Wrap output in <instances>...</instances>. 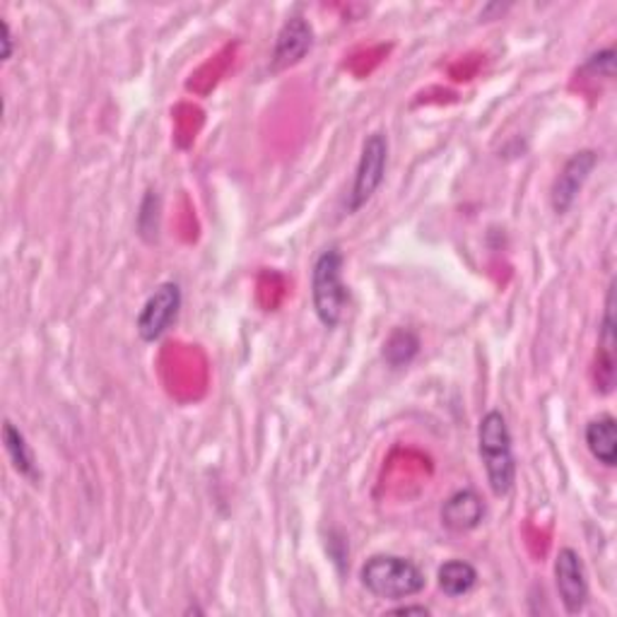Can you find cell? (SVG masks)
I'll use <instances>...</instances> for the list:
<instances>
[{"mask_svg":"<svg viewBox=\"0 0 617 617\" xmlns=\"http://www.w3.org/2000/svg\"><path fill=\"white\" fill-rule=\"evenodd\" d=\"M555 586L559 600L569 615H579L588 606V579L584 559L574 548H563L555 555Z\"/></svg>","mask_w":617,"mask_h":617,"instance_id":"cell-6","label":"cell"},{"mask_svg":"<svg viewBox=\"0 0 617 617\" xmlns=\"http://www.w3.org/2000/svg\"><path fill=\"white\" fill-rule=\"evenodd\" d=\"M596 355V384L603 394H610L615 386V280L608 285L606 312L600 321V343Z\"/></svg>","mask_w":617,"mask_h":617,"instance_id":"cell-10","label":"cell"},{"mask_svg":"<svg viewBox=\"0 0 617 617\" xmlns=\"http://www.w3.org/2000/svg\"><path fill=\"white\" fill-rule=\"evenodd\" d=\"M314 47V30L304 18H290L280 27L275 49H273V63L275 68H290L297 65L304 55Z\"/></svg>","mask_w":617,"mask_h":617,"instance_id":"cell-8","label":"cell"},{"mask_svg":"<svg viewBox=\"0 0 617 617\" xmlns=\"http://www.w3.org/2000/svg\"><path fill=\"white\" fill-rule=\"evenodd\" d=\"M386 166H388V138L384 133L367 135V140L362 143L353 189H350V199H347L350 213H357V210H362L374 199L378 186L384 184Z\"/></svg>","mask_w":617,"mask_h":617,"instance_id":"cell-4","label":"cell"},{"mask_svg":"<svg viewBox=\"0 0 617 617\" xmlns=\"http://www.w3.org/2000/svg\"><path fill=\"white\" fill-rule=\"evenodd\" d=\"M3 442H6V452L12 461V468H16L22 475V478L37 483L39 481V468H37L32 448H30V444H27L24 434L16 425H12L10 419H6V425H3Z\"/></svg>","mask_w":617,"mask_h":617,"instance_id":"cell-13","label":"cell"},{"mask_svg":"<svg viewBox=\"0 0 617 617\" xmlns=\"http://www.w3.org/2000/svg\"><path fill=\"white\" fill-rule=\"evenodd\" d=\"M417 353H419V338L411 328H396L384 343V360L388 367L394 370L408 367V364L417 357Z\"/></svg>","mask_w":617,"mask_h":617,"instance_id":"cell-14","label":"cell"},{"mask_svg":"<svg viewBox=\"0 0 617 617\" xmlns=\"http://www.w3.org/2000/svg\"><path fill=\"white\" fill-rule=\"evenodd\" d=\"M343 251L328 246L321 251L312 269V304L321 326L335 328L343 321L345 306L350 302L347 287L343 283Z\"/></svg>","mask_w":617,"mask_h":617,"instance_id":"cell-3","label":"cell"},{"mask_svg":"<svg viewBox=\"0 0 617 617\" xmlns=\"http://www.w3.org/2000/svg\"><path fill=\"white\" fill-rule=\"evenodd\" d=\"M588 452L606 468L617 466V419L613 415H598L584 429Z\"/></svg>","mask_w":617,"mask_h":617,"instance_id":"cell-11","label":"cell"},{"mask_svg":"<svg viewBox=\"0 0 617 617\" xmlns=\"http://www.w3.org/2000/svg\"><path fill=\"white\" fill-rule=\"evenodd\" d=\"M158 230H160V195L158 191H148L138 210V234L143 236L145 242H154L158 240Z\"/></svg>","mask_w":617,"mask_h":617,"instance_id":"cell-15","label":"cell"},{"mask_svg":"<svg viewBox=\"0 0 617 617\" xmlns=\"http://www.w3.org/2000/svg\"><path fill=\"white\" fill-rule=\"evenodd\" d=\"M596 164H598L596 150H579L565 162L563 172L557 174L553 191H550L553 210L557 215H565L567 210L574 205V201H577V195L581 193L588 176H591V172L596 170Z\"/></svg>","mask_w":617,"mask_h":617,"instance_id":"cell-7","label":"cell"},{"mask_svg":"<svg viewBox=\"0 0 617 617\" xmlns=\"http://www.w3.org/2000/svg\"><path fill=\"white\" fill-rule=\"evenodd\" d=\"M181 304H184V292H181L179 283H160L154 287L135 318V331L140 341H160L162 335L172 328L181 312Z\"/></svg>","mask_w":617,"mask_h":617,"instance_id":"cell-5","label":"cell"},{"mask_svg":"<svg viewBox=\"0 0 617 617\" xmlns=\"http://www.w3.org/2000/svg\"><path fill=\"white\" fill-rule=\"evenodd\" d=\"M394 613H396V615H413V613H417V615H429V608H427V606H403V608H396Z\"/></svg>","mask_w":617,"mask_h":617,"instance_id":"cell-18","label":"cell"},{"mask_svg":"<svg viewBox=\"0 0 617 617\" xmlns=\"http://www.w3.org/2000/svg\"><path fill=\"white\" fill-rule=\"evenodd\" d=\"M485 502L475 489H458L442 504V524L454 533H471L485 522Z\"/></svg>","mask_w":617,"mask_h":617,"instance_id":"cell-9","label":"cell"},{"mask_svg":"<svg viewBox=\"0 0 617 617\" xmlns=\"http://www.w3.org/2000/svg\"><path fill=\"white\" fill-rule=\"evenodd\" d=\"M437 584L448 598H463L478 584V569L466 559H448L437 572Z\"/></svg>","mask_w":617,"mask_h":617,"instance_id":"cell-12","label":"cell"},{"mask_svg":"<svg viewBox=\"0 0 617 617\" xmlns=\"http://www.w3.org/2000/svg\"><path fill=\"white\" fill-rule=\"evenodd\" d=\"M478 452L485 466L489 489L497 497H507L516 483V458L512 432L502 411H487L478 425Z\"/></svg>","mask_w":617,"mask_h":617,"instance_id":"cell-1","label":"cell"},{"mask_svg":"<svg viewBox=\"0 0 617 617\" xmlns=\"http://www.w3.org/2000/svg\"><path fill=\"white\" fill-rule=\"evenodd\" d=\"M584 70H588V73L598 75V78H615V49L608 47L594 55H588Z\"/></svg>","mask_w":617,"mask_h":617,"instance_id":"cell-16","label":"cell"},{"mask_svg":"<svg viewBox=\"0 0 617 617\" xmlns=\"http://www.w3.org/2000/svg\"><path fill=\"white\" fill-rule=\"evenodd\" d=\"M362 586L374 598L405 600L423 591L427 579L423 569L408 557L398 555H374L360 569Z\"/></svg>","mask_w":617,"mask_h":617,"instance_id":"cell-2","label":"cell"},{"mask_svg":"<svg viewBox=\"0 0 617 617\" xmlns=\"http://www.w3.org/2000/svg\"><path fill=\"white\" fill-rule=\"evenodd\" d=\"M0 30H3V61H10L12 55V32L8 20H0Z\"/></svg>","mask_w":617,"mask_h":617,"instance_id":"cell-17","label":"cell"}]
</instances>
